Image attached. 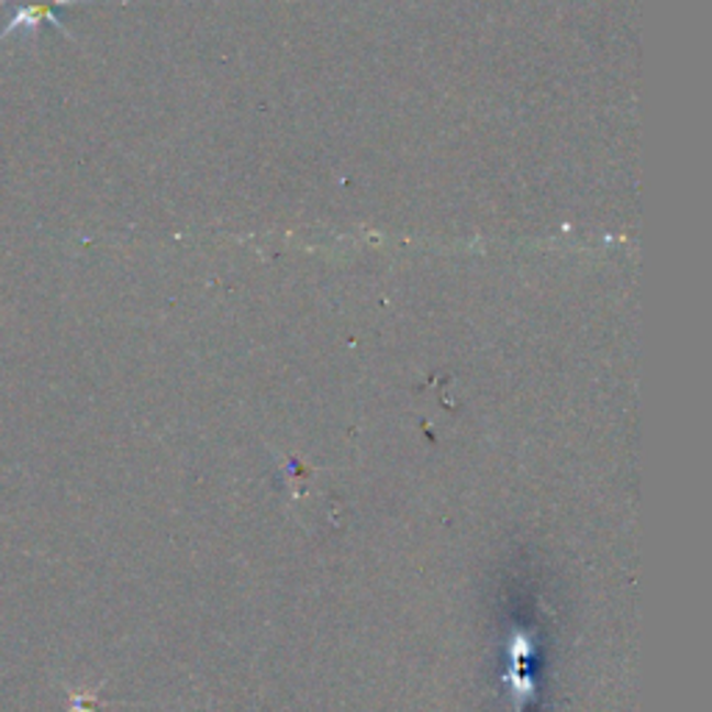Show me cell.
Wrapping results in <instances>:
<instances>
[{"instance_id":"6da1fadb","label":"cell","mask_w":712,"mask_h":712,"mask_svg":"<svg viewBox=\"0 0 712 712\" xmlns=\"http://www.w3.org/2000/svg\"><path fill=\"white\" fill-rule=\"evenodd\" d=\"M73 3H96V0H23V7L18 9V12H12V18L7 20V25H3V31H0V42H7L12 34H20V31H25V34H36L40 31V25H54L56 31H62L65 36L67 29L62 25L59 20V9L62 7H73Z\"/></svg>"}]
</instances>
